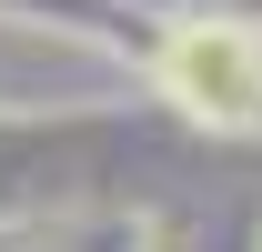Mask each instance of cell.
<instances>
[{"mask_svg": "<svg viewBox=\"0 0 262 252\" xmlns=\"http://www.w3.org/2000/svg\"><path fill=\"white\" fill-rule=\"evenodd\" d=\"M171 91L192 101V111H222V121H252L262 111V40L232 31V20H202V31H182L162 51Z\"/></svg>", "mask_w": 262, "mask_h": 252, "instance_id": "6da1fadb", "label": "cell"}]
</instances>
